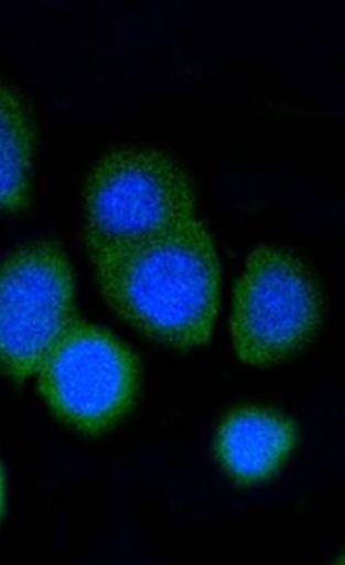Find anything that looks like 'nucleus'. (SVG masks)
<instances>
[{"label": "nucleus", "mask_w": 345, "mask_h": 565, "mask_svg": "<svg viewBox=\"0 0 345 565\" xmlns=\"http://www.w3.org/2000/svg\"><path fill=\"white\" fill-rule=\"evenodd\" d=\"M93 263L105 300L137 331L175 349L209 341L222 266L203 220L117 247Z\"/></svg>", "instance_id": "f257e3e1"}, {"label": "nucleus", "mask_w": 345, "mask_h": 565, "mask_svg": "<svg viewBox=\"0 0 345 565\" xmlns=\"http://www.w3.org/2000/svg\"><path fill=\"white\" fill-rule=\"evenodd\" d=\"M84 198L91 260L198 218L190 174L174 157L154 148L108 149L89 171Z\"/></svg>", "instance_id": "f03ea898"}, {"label": "nucleus", "mask_w": 345, "mask_h": 565, "mask_svg": "<svg viewBox=\"0 0 345 565\" xmlns=\"http://www.w3.org/2000/svg\"><path fill=\"white\" fill-rule=\"evenodd\" d=\"M78 321L73 268L56 242L26 243L0 263V374L37 375Z\"/></svg>", "instance_id": "7ed1b4c3"}, {"label": "nucleus", "mask_w": 345, "mask_h": 565, "mask_svg": "<svg viewBox=\"0 0 345 565\" xmlns=\"http://www.w3.org/2000/svg\"><path fill=\"white\" fill-rule=\"evenodd\" d=\"M323 309L320 282L298 255L284 247H257L235 290L237 355L249 366L282 363L311 343Z\"/></svg>", "instance_id": "20e7f679"}, {"label": "nucleus", "mask_w": 345, "mask_h": 565, "mask_svg": "<svg viewBox=\"0 0 345 565\" xmlns=\"http://www.w3.org/2000/svg\"><path fill=\"white\" fill-rule=\"evenodd\" d=\"M51 412L71 429L101 435L134 409L141 371L136 353L100 326L78 321L39 369Z\"/></svg>", "instance_id": "39448f33"}, {"label": "nucleus", "mask_w": 345, "mask_h": 565, "mask_svg": "<svg viewBox=\"0 0 345 565\" xmlns=\"http://www.w3.org/2000/svg\"><path fill=\"white\" fill-rule=\"evenodd\" d=\"M297 445V426L280 412L247 406L219 424L215 455L219 466L240 484L272 478Z\"/></svg>", "instance_id": "423d86ee"}, {"label": "nucleus", "mask_w": 345, "mask_h": 565, "mask_svg": "<svg viewBox=\"0 0 345 565\" xmlns=\"http://www.w3.org/2000/svg\"><path fill=\"white\" fill-rule=\"evenodd\" d=\"M35 132L22 97L0 78V211L25 206L30 199Z\"/></svg>", "instance_id": "0eeeda50"}, {"label": "nucleus", "mask_w": 345, "mask_h": 565, "mask_svg": "<svg viewBox=\"0 0 345 565\" xmlns=\"http://www.w3.org/2000/svg\"><path fill=\"white\" fill-rule=\"evenodd\" d=\"M6 477H3L2 466H0V520H2L3 510H6Z\"/></svg>", "instance_id": "6e6552de"}]
</instances>
